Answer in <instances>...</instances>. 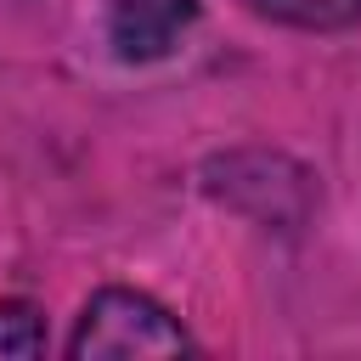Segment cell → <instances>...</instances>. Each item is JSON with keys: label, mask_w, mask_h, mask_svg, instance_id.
<instances>
[{"label": "cell", "mask_w": 361, "mask_h": 361, "mask_svg": "<svg viewBox=\"0 0 361 361\" xmlns=\"http://www.w3.org/2000/svg\"><path fill=\"white\" fill-rule=\"evenodd\" d=\"M192 17H197V0H118V11H113V45L130 62L164 56Z\"/></svg>", "instance_id": "cell-2"}, {"label": "cell", "mask_w": 361, "mask_h": 361, "mask_svg": "<svg viewBox=\"0 0 361 361\" xmlns=\"http://www.w3.org/2000/svg\"><path fill=\"white\" fill-rule=\"evenodd\" d=\"M243 6L293 28H344L361 17V0H243Z\"/></svg>", "instance_id": "cell-3"}, {"label": "cell", "mask_w": 361, "mask_h": 361, "mask_svg": "<svg viewBox=\"0 0 361 361\" xmlns=\"http://www.w3.org/2000/svg\"><path fill=\"white\" fill-rule=\"evenodd\" d=\"M180 350H192L180 322L130 288L96 293L79 316V333H73V355H90V361H102V355H180Z\"/></svg>", "instance_id": "cell-1"}, {"label": "cell", "mask_w": 361, "mask_h": 361, "mask_svg": "<svg viewBox=\"0 0 361 361\" xmlns=\"http://www.w3.org/2000/svg\"><path fill=\"white\" fill-rule=\"evenodd\" d=\"M39 350H45L39 310H28V305H0V355H39Z\"/></svg>", "instance_id": "cell-4"}]
</instances>
